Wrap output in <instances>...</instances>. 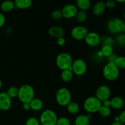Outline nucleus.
Listing matches in <instances>:
<instances>
[{
    "label": "nucleus",
    "instance_id": "obj_1",
    "mask_svg": "<svg viewBox=\"0 0 125 125\" xmlns=\"http://www.w3.org/2000/svg\"><path fill=\"white\" fill-rule=\"evenodd\" d=\"M34 96L35 92L34 89L29 84H24L18 89L17 97L22 103H29L34 98Z\"/></svg>",
    "mask_w": 125,
    "mask_h": 125
},
{
    "label": "nucleus",
    "instance_id": "obj_2",
    "mask_svg": "<svg viewBox=\"0 0 125 125\" xmlns=\"http://www.w3.org/2000/svg\"><path fill=\"white\" fill-rule=\"evenodd\" d=\"M103 74L106 79L110 81H114L119 77L120 70L114 63H107L103 67Z\"/></svg>",
    "mask_w": 125,
    "mask_h": 125
},
{
    "label": "nucleus",
    "instance_id": "obj_3",
    "mask_svg": "<svg viewBox=\"0 0 125 125\" xmlns=\"http://www.w3.org/2000/svg\"><path fill=\"white\" fill-rule=\"evenodd\" d=\"M73 58L67 52H62L57 56L56 63L57 67L61 70L70 69L73 63Z\"/></svg>",
    "mask_w": 125,
    "mask_h": 125
},
{
    "label": "nucleus",
    "instance_id": "obj_4",
    "mask_svg": "<svg viewBox=\"0 0 125 125\" xmlns=\"http://www.w3.org/2000/svg\"><path fill=\"white\" fill-rule=\"evenodd\" d=\"M57 103L61 106H67L72 101V94L67 88L61 87L56 94Z\"/></svg>",
    "mask_w": 125,
    "mask_h": 125
},
{
    "label": "nucleus",
    "instance_id": "obj_5",
    "mask_svg": "<svg viewBox=\"0 0 125 125\" xmlns=\"http://www.w3.org/2000/svg\"><path fill=\"white\" fill-rule=\"evenodd\" d=\"M57 119V116L54 111L46 109L42 112L39 121L42 125H56Z\"/></svg>",
    "mask_w": 125,
    "mask_h": 125
},
{
    "label": "nucleus",
    "instance_id": "obj_6",
    "mask_svg": "<svg viewBox=\"0 0 125 125\" xmlns=\"http://www.w3.org/2000/svg\"><path fill=\"white\" fill-rule=\"evenodd\" d=\"M124 23V21L120 18H110L107 23V29L111 34H119L122 32Z\"/></svg>",
    "mask_w": 125,
    "mask_h": 125
},
{
    "label": "nucleus",
    "instance_id": "obj_7",
    "mask_svg": "<svg viewBox=\"0 0 125 125\" xmlns=\"http://www.w3.org/2000/svg\"><path fill=\"white\" fill-rule=\"evenodd\" d=\"M102 106V103L96 96H90L84 102V108L89 114L96 113Z\"/></svg>",
    "mask_w": 125,
    "mask_h": 125
},
{
    "label": "nucleus",
    "instance_id": "obj_8",
    "mask_svg": "<svg viewBox=\"0 0 125 125\" xmlns=\"http://www.w3.org/2000/svg\"><path fill=\"white\" fill-rule=\"evenodd\" d=\"M71 68L73 74L77 76H82L86 72L87 64L83 59H78L73 61Z\"/></svg>",
    "mask_w": 125,
    "mask_h": 125
},
{
    "label": "nucleus",
    "instance_id": "obj_9",
    "mask_svg": "<svg viewBox=\"0 0 125 125\" xmlns=\"http://www.w3.org/2000/svg\"><path fill=\"white\" fill-rule=\"evenodd\" d=\"M111 91L107 85H102L97 88L95 92V96L103 103L107 100H109L111 97Z\"/></svg>",
    "mask_w": 125,
    "mask_h": 125
},
{
    "label": "nucleus",
    "instance_id": "obj_10",
    "mask_svg": "<svg viewBox=\"0 0 125 125\" xmlns=\"http://www.w3.org/2000/svg\"><path fill=\"white\" fill-rule=\"evenodd\" d=\"M88 34V31L86 28L83 26H76L72 29L71 34L74 40H84Z\"/></svg>",
    "mask_w": 125,
    "mask_h": 125
},
{
    "label": "nucleus",
    "instance_id": "obj_11",
    "mask_svg": "<svg viewBox=\"0 0 125 125\" xmlns=\"http://www.w3.org/2000/svg\"><path fill=\"white\" fill-rule=\"evenodd\" d=\"M84 40L87 45L91 47H95L100 44L101 42V38L100 35L96 32H88Z\"/></svg>",
    "mask_w": 125,
    "mask_h": 125
},
{
    "label": "nucleus",
    "instance_id": "obj_12",
    "mask_svg": "<svg viewBox=\"0 0 125 125\" xmlns=\"http://www.w3.org/2000/svg\"><path fill=\"white\" fill-rule=\"evenodd\" d=\"M62 13V17L69 19L75 17L77 12H78V9L76 6L72 4H67L61 10Z\"/></svg>",
    "mask_w": 125,
    "mask_h": 125
},
{
    "label": "nucleus",
    "instance_id": "obj_13",
    "mask_svg": "<svg viewBox=\"0 0 125 125\" xmlns=\"http://www.w3.org/2000/svg\"><path fill=\"white\" fill-rule=\"evenodd\" d=\"M12 106V99L6 92H0V110L8 111Z\"/></svg>",
    "mask_w": 125,
    "mask_h": 125
},
{
    "label": "nucleus",
    "instance_id": "obj_14",
    "mask_svg": "<svg viewBox=\"0 0 125 125\" xmlns=\"http://www.w3.org/2000/svg\"><path fill=\"white\" fill-rule=\"evenodd\" d=\"M106 10L104 2L103 1H98L92 7V12L95 15L100 16L103 14Z\"/></svg>",
    "mask_w": 125,
    "mask_h": 125
},
{
    "label": "nucleus",
    "instance_id": "obj_15",
    "mask_svg": "<svg viewBox=\"0 0 125 125\" xmlns=\"http://www.w3.org/2000/svg\"><path fill=\"white\" fill-rule=\"evenodd\" d=\"M49 34L52 37L58 39L62 37L64 35V31L63 28L60 26H52L49 29Z\"/></svg>",
    "mask_w": 125,
    "mask_h": 125
},
{
    "label": "nucleus",
    "instance_id": "obj_16",
    "mask_svg": "<svg viewBox=\"0 0 125 125\" xmlns=\"http://www.w3.org/2000/svg\"><path fill=\"white\" fill-rule=\"evenodd\" d=\"M124 106V100L120 96H115L111 100V107L114 109H120Z\"/></svg>",
    "mask_w": 125,
    "mask_h": 125
},
{
    "label": "nucleus",
    "instance_id": "obj_17",
    "mask_svg": "<svg viewBox=\"0 0 125 125\" xmlns=\"http://www.w3.org/2000/svg\"><path fill=\"white\" fill-rule=\"evenodd\" d=\"M15 8L24 10L29 8L32 4V0H14Z\"/></svg>",
    "mask_w": 125,
    "mask_h": 125
},
{
    "label": "nucleus",
    "instance_id": "obj_18",
    "mask_svg": "<svg viewBox=\"0 0 125 125\" xmlns=\"http://www.w3.org/2000/svg\"><path fill=\"white\" fill-rule=\"evenodd\" d=\"M0 8L2 12H9L15 8V6L14 2L12 0H4L1 2Z\"/></svg>",
    "mask_w": 125,
    "mask_h": 125
},
{
    "label": "nucleus",
    "instance_id": "obj_19",
    "mask_svg": "<svg viewBox=\"0 0 125 125\" xmlns=\"http://www.w3.org/2000/svg\"><path fill=\"white\" fill-rule=\"evenodd\" d=\"M31 109L34 111H39L43 107V103L40 99L34 98L30 103Z\"/></svg>",
    "mask_w": 125,
    "mask_h": 125
},
{
    "label": "nucleus",
    "instance_id": "obj_20",
    "mask_svg": "<svg viewBox=\"0 0 125 125\" xmlns=\"http://www.w3.org/2000/svg\"><path fill=\"white\" fill-rule=\"evenodd\" d=\"M90 118L87 115H79L74 120V125H89Z\"/></svg>",
    "mask_w": 125,
    "mask_h": 125
},
{
    "label": "nucleus",
    "instance_id": "obj_21",
    "mask_svg": "<svg viewBox=\"0 0 125 125\" xmlns=\"http://www.w3.org/2000/svg\"><path fill=\"white\" fill-rule=\"evenodd\" d=\"M76 7L80 10L86 11L91 6L90 0H76Z\"/></svg>",
    "mask_w": 125,
    "mask_h": 125
},
{
    "label": "nucleus",
    "instance_id": "obj_22",
    "mask_svg": "<svg viewBox=\"0 0 125 125\" xmlns=\"http://www.w3.org/2000/svg\"><path fill=\"white\" fill-rule=\"evenodd\" d=\"M61 77L63 81L65 82V83L70 82L73 78V73L72 72V68L62 70Z\"/></svg>",
    "mask_w": 125,
    "mask_h": 125
},
{
    "label": "nucleus",
    "instance_id": "obj_23",
    "mask_svg": "<svg viewBox=\"0 0 125 125\" xmlns=\"http://www.w3.org/2000/svg\"><path fill=\"white\" fill-rule=\"evenodd\" d=\"M67 111L71 114H76L79 111V106L74 101H71L67 106Z\"/></svg>",
    "mask_w": 125,
    "mask_h": 125
},
{
    "label": "nucleus",
    "instance_id": "obj_24",
    "mask_svg": "<svg viewBox=\"0 0 125 125\" xmlns=\"http://www.w3.org/2000/svg\"><path fill=\"white\" fill-rule=\"evenodd\" d=\"M101 53L104 57H109L114 53L113 47L111 45H103L101 50Z\"/></svg>",
    "mask_w": 125,
    "mask_h": 125
},
{
    "label": "nucleus",
    "instance_id": "obj_25",
    "mask_svg": "<svg viewBox=\"0 0 125 125\" xmlns=\"http://www.w3.org/2000/svg\"><path fill=\"white\" fill-rule=\"evenodd\" d=\"M100 115L103 117H107L111 114V107H107V106H105L102 105L99 109L98 111Z\"/></svg>",
    "mask_w": 125,
    "mask_h": 125
},
{
    "label": "nucleus",
    "instance_id": "obj_26",
    "mask_svg": "<svg viewBox=\"0 0 125 125\" xmlns=\"http://www.w3.org/2000/svg\"><path fill=\"white\" fill-rule=\"evenodd\" d=\"M114 63L119 70L125 69V56H117Z\"/></svg>",
    "mask_w": 125,
    "mask_h": 125
},
{
    "label": "nucleus",
    "instance_id": "obj_27",
    "mask_svg": "<svg viewBox=\"0 0 125 125\" xmlns=\"http://www.w3.org/2000/svg\"><path fill=\"white\" fill-rule=\"evenodd\" d=\"M76 19L79 23H83L85 21L87 18V15L85 11L79 10L77 12L76 15L75 16Z\"/></svg>",
    "mask_w": 125,
    "mask_h": 125
},
{
    "label": "nucleus",
    "instance_id": "obj_28",
    "mask_svg": "<svg viewBox=\"0 0 125 125\" xmlns=\"http://www.w3.org/2000/svg\"><path fill=\"white\" fill-rule=\"evenodd\" d=\"M7 95L10 96L11 99L15 98L18 96V89L15 86L10 87L7 89V92H6Z\"/></svg>",
    "mask_w": 125,
    "mask_h": 125
},
{
    "label": "nucleus",
    "instance_id": "obj_29",
    "mask_svg": "<svg viewBox=\"0 0 125 125\" xmlns=\"http://www.w3.org/2000/svg\"><path fill=\"white\" fill-rule=\"evenodd\" d=\"M116 42L120 46H125V34L120 33L116 39Z\"/></svg>",
    "mask_w": 125,
    "mask_h": 125
},
{
    "label": "nucleus",
    "instance_id": "obj_30",
    "mask_svg": "<svg viewBox=\"0 0 125 125\" xmlns=\"http://www.w3.org/2000/svg\"><path fill=\"white\" fill-rule=\"evenodd\" d=\"M51 17L54 20H59L62 18V13L61 10H54L51 13Z\"/></svg>",
    "mask_w": 125,
    "mask_h": 125
},
{
    "label": "nucleus",
    "instance_id": "obj_31",
    "mask_svg": "<svg viewBox=\"0 0 125 125\" xmlns=\"http://www.w3.org/2000/svg\"><path fill=\"white\" fill-rule=\"evenodd\" d=\"M56 125H70V121L67 117H61L57 119Z\"/></svg>",
    "mask_w": 125,
    "mask_h": 125
},
{
    "label": "nucleus",
    "instance_id": "obj_32",
    "mask_svg": "<svg viewBox=\"0 0 125 125\" xmlns=\"http://www.w3.org/2000/svg\"><path fill=\"white\" fill-rule=\"evenodd\" d=\"M25 125H40L39 120L35 117H30L26 122Z\"/></svg>",
    "mask_w": 125,
    "mask_h": 125
},
{
    "label": "nucleus",
    "instance_id": "obj_33",
    "mask_svg": "<svg viewBox=\"0 0 125 125\" xmlns=\"http://www.w3.org/2000/svg\"><path fill=\"white\" fill-rule=\"evenodd\" d=\"M104 4L106 9H112L116 6V2L114 0H107L106 2H104Z\"/></svg>",
    "mask_w": 125,
    "mask_h": 125
},
{
    "label": "nucleus",
    "instance_id": "obj_34",
    "mask_svg": "<svg viewBox=\"0 0 125 125\" xmlns=\"http://www.w3.org/2000/svg\"><path fill=\"white\" fill-rule=\"evenodd\" d=\"M114 43V41L112 39V38L109 37L106 38V39H105L103 42V45H111V46H112Z\"/></svg>",
    "mask_w": 125,
    "mask_h": 125
},
{
    "label": "nucleus",
    "instance_id": "obj_35",
    "mask_svg": "<svg viewBox=\"0 0 125 125\" xmlns=\"http://www.w3.org/2000/svg\"><path fill=\"white\" fill-rule=\"evenodd\" d=\"M117 56L115 54L113 53L112 55L109 56V57H107V63H114L115 61L117 59Z\"/></svg>",
    "mask_w": 125,
    "mask_h": 125
},
{
    "label": "nucleus",
    "instance_id": "obj_36",
    "mask_svg": "<svg viewBox=\"0 0 125 125\" xmlns=\"http://www.w3.org/2000/svg\"><path fill=\"white\" fill-rule=\"evenodd\" d=\"M5 22H6V18H5L4 15L0 12V28L4 25Z\"/></svg>",
    "mask_w": 125,
    "mask_h": 125
},
{
    "label": "nucleus",
    "instance_id": "obj_37",
    "mask_svg": "<svg viewBox=\"0 0 125 125\" xmlns=\"http://www.w3.org/2000/svg\"><path fill=\"white\" fill-rule=\"evenodd\" d=\"M118 117L120 118V122H121L123 125L125 124V110L121 112Z\"/></svg>",
    "mask_w": 125,
    "mask_h": 125
},
{
    "label": "nucleus",
    "instance_id": "obj_38",
    "mask_svg": "<svg viewBox=\"0 0 125 125\" xmlns=\"http://www.w3.org/2000/svg\"><path fill=\"white\" fill-rule=\"evenodd\" d=\"M57 43L59 46H63V45H65V40L63 38V37L57 39Z\"/></svg>",
    "mask_w": 125,
    "mask_h": 125
},
{
    "label": "nucleus",
    "instance_id": "obj_39",
    "mask_svg": "<svg viewBox=\"0 0 125 125\" xmlns=\"http://www.w3.org/2000/svg\"><path fill=\"white\" fill-rule=\"evenodd\" d=\"M23 109L25 111H29L31 109L30 104L28 103H23Z\"/></svg>",
    "mask_w": 125,
    "mask_h": 125
},
{
    "label": "nucleus",
    "instance_id": "obj_40",
    "mask_svg": "<svg viewBox=\"0 0 125 125\" xmlns=\"http://www.w3.org/2000/svg\"><path fill=\"white\" fill-rule=\"evenodd\" d=\"M102 105L105 106H107V107H111V100H107L106 101H103Z\"/></svg>",
    "mask_w": 125,
    "mask_h": 125
},
{
    "label": "nucleus",
    "instance_id": "obj_41",
    "mask_svg": "<svg viewBox=\"0 0 125 125\" xmlns=\"http://www.w3.org/2000/svg\"><path fill=\"white\" fill-rule=\"evenodd\" d=\"M110 125H123V124H122V123L120 122H113L112 124H111Z\"/></svg>",
    "mask_w": 125,
    "mask_h": 125
},
{
    "label": "nucleus",
    "instance_id": "obj_42",
    "mask_svg": "<svg viewBox=\"0 0 125 125\" xmlns=\"http://www.w3.org/2000/svg\"><path fill=\"white\" fill-rule=\"evenodd\" d=\"M116 2H118V3H124L125 2V0H114Z\"/></svg>",
    "mask_w": 125,
    "mask_h": 125
},
{
    "label": "nucleus",
    "instance_id": "obj_43",
    "mask_svg": "<svg viewBox=\"0 0 125 125\" xmlns=\"http://www.w3.org/2000/svg\"><path fill=\"white\" fill-rule=\"evenodd\" d=\"M114 122H120V118H119V117H118V116H117V117H115Z\"/></svg>",
    "mask_w": 125,
    "mask_h": 125
},
{
    "label": "nucleus",
    "instance_id": "obj_44",
    "mask_svg": "<svg viewBox=\"0 0 125 125\" xmlns=\"http://www.w3.org/2000/svg\"><path fill=\"white\" fill-rule=\"evenodd\" d=\"M122 32H124V34H125V22L124 23V24H123V30H122Z\"/></svg>",
    "mask_w": 125,
    "mask_h": 125
},
{
    "label": "nucleus",
    "instance_id": "obj_45",
    "mask_svg": "<svg viewBox=\"0 0 125 125\" xmlns=\"http://www.w3.org/2000/svg\"><path fill=\"white\" fill-rule=\"evenodd\" d=\"M2 81H1V79H0V89H1V88L2 87Z\"/></svg>",
    "mask_w": 125,
    "mask_h": 125
},
{
    "label": "nucleus",
    "instance_id": "obj_46",
    "mask_svg": "<svg viewBox=\"0 0 125 125\" xmlns=\"http://www.w3.org/2000/svg\"><path fill=\"white\" fill-rule=\"evenodd\" d=\"M123 18H124V19L125 20V12H124V13H123Z\"/></svg>",
    "mask_w": 125,
    "mask_h": 125
},
{
    "label": "nucleus",
    "instance_id": "obj_47",
    "mask_svg": "<svg viewBox=\"0 0 125 125\" xmlns=\"http://www.w3.org/2000/svg\"><path fill=\"white\" fill-rule=\"evenodd\" d=\"M3 1H4V0H3Z\"/></svg>",
    "mask_w": 125,
    "mask_h": 125
}]
</instances>
